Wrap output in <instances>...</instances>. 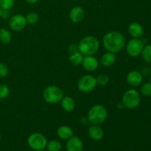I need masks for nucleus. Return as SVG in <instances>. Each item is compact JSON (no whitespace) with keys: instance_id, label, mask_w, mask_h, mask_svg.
<instances>
[{"instance_id":"nucleus-1","label":"nucleus","mask_w":151,"mask_h":151,"mask_svg":"<svg viewBox=\"0 0 151 151\" xmlns=\"http://www.w3.org/2000/svg\"><path fill=\"white\" fill-rule=\"evenodd\" d=\"M103 46L108 52L117 53L122 50L125 44L124 35L118 31H111L105 35L103 39Z\"/></svg>"},{"instance_id":"nucleus-2","label":"nucleus","mask_w":151,"mask_h":151,"mask_svg":"<svg viewBox=\"0 0 151 151\" xmlns=\"http://www.w3.org/2000/svg\"><path fill=\"white\" fill-rule=\"evenodd\" d=\"M100 42L94 36H86L82 38L78 44V50L83 55H92L99 50Z\"/></svg>"},{"instance_id":"nucleus-3","label":"nucleus","mask_w":151,"mask_h":151,"mask_svg":"<svg viewBox=\"0 0 151 151\" xmlns=\"http://www.w3.org/2000/svg\"><path fill=\"white\" fill-rule=\"evenodd\" d=\"M107 110L102 105L93 106L88 113V119L92 125H100L107 118Z\"/></svg>"},{"instance_id":"nucleus-4","label":"nucleus","mask_w":151,"mask_h":151,"mask_svg":"<svg viewBox=\"0 0 151 151\" xmlns=\"http://www.w3.org/2000/svg\"><path fill=\"white\" fill-rule=\"evenodd\" d=\"M43 97L49 103H57L61 101L63 97V91L55 86L47 87L43 91Z\"/></svg>"},{"instance_id":"nucleus-5","label":"nucleus","mask_w":151,"mask_h":151,"mask_svg":"<svg viewBox=\"0 0 151 151\" xmlns=\"http://www.w3.org/2000/svg\"><path fill=\"white\" fill-rule=\"evenodd\" d=\"M141 97L140 94L135 89H129L125 91L122 97V104L124 107L129 109L137 108L139 105Z\"/></svg>"},{"instance_id":"nucleus-6","label":"nucleus","mask_w":151,"mask_h":151,"mask_svg":"<svg viewBox=\"0 0 151 151\" xmlns=\"http://www.w3.org/2000/svg\"><path fill=\"white\" fill-rule=\"evenodd\" d=\"M27 142L32 150L41 151L47 147V140L43 134L34 133L28 137Z\"/></svg>"},{"instance_id":"nucleus-7","label":"nucleus","mask_w":151,"mask_h":151,"mask_svg":"<svg viewBox=\"0 0 151 151\" xmlns=\"http://www.w3.org/2000/svg\"><path fill=\"white\" fill-rule=\"evenodd\" d=\"M97 86L96 78L92 75H87L81 77L78 83V88L80 91L83 93L91 92Z\"/></svg>"},{"instance_id":"nucleus-8","label":"nucleus","mask_w":151,"mask_h":151,"mask_svg":"<svg viewBox=\"0 0 151 151\" xmlns=\"http://www.w3.org/2000/svg\"><path fill=\"white\" fill-rule=\"evenodd\" d=\"M144 46V42L139 38H133L127 44L126 51L131 57L136 58L141 55Z\"/></svg>"},{"instance_id":"nucleus-9","label":"nucleus","mask_w":151,"mask_h":151,"mask_svg":"<svg viewBox=\"0 0 151 151\" xmlns=\"http://www.w3.org/2000/svg\"><path fill=\"white\" fill-rule=\"evenodd\" d=\"M27 21L24 16L20 14L14 15L9 21V27L14 31H20L27 25Z\"/></svg>"},{"instance_id":"nucleus-10","label":"nucleus","mask_w":151,"mask_h":151,"mask_svg":"<svg viewBox=\"0 0 151 151\" xmlns=\"http://www.w3.org/2000/svg\"><path fill=\"white\" fill-rule=\"evenodd\" d=\"M83 148V144L78 137L72 136L68 139L66 143L67 151H82Z\"/></svg>"},{"instance_id":"nucleus-11","label":"nucleus","mask_w":151,"mask_h":151,"mask_svg":"<svg viewBox=\"0 0 151 151\" xmlns=\"http://www.w3.org/2000/svg\"><path fill=\"white\" fill-rule=\"evenodd\" d=\"M82 64L84 69L88 72H94L96 69H97L99 66L97 59L93 57L92 55H87L83 58Z\"/></svg>"},{"instance_id":"nucleus-12","label":"nucleus","mask_w":151,"mask_h":151,"mask_svg":"<svg viewBox=\"0 0 151 151\" xmlns=\"http://www.w3.org/2000/svg\"><path fill=\"white\" fill-rule=\"evenodd\" d=\"M142 75L138 71H131L127 75V82L131 86H139L142 82Z\"/></svg>"},{"instance_id":"nucleus-13","label":"nucleus","mask_w":151,"mask_h":151,"mask_svg":"<svg viewBox=\"0 0 151 151\" xmlns=\"http://www.w3.org/2000/svg\"><path fill=\"white\" fill-rule=\"evenodd\" d=\"M85 16V11L81 7H74L69 13V18L71 21L75 23H78L83 19Z\"/></svg>"},{"instance_id":"nucleus-14","label":"nucleus","mask_w":151,"mask_h":151,"mask_svg":"<svg viewBox=\"0 0 151 151\" xmlns=\"http://www.w3.org/2000/svg\"><path fill=\"white\" fill-rule=\"evenodd\" d=\"M128 32L134 38H139L144 34V29L138 22H132L128 27Z\"/></svg>"},{"instance_id":"nucleus-15","label":"nucleus","mask_w":151,"mask_h":151,"mask_svg":"<svg viewBox=\"0 0 151 151\" xmlns=\"http://www.w3.org/2000/svg\"><path fill=\"white\" fill-rule=\"evenodd\" d=\"M88 133L90 138L95 141H99V140L102 139L103 135H104V131L98 125H93L90 126L88 128Z\"/></svg>"},{"instance_id":"nucleus-16","label":"nucleus","mask_w":151,"mask_h":151,"mask_svg":"<svg viewBox=\"0 0 151 151\" xmlns=\"http://www.w3.org/2000/svg\"><path fill=\"white\" fill-rule=\"evenodd\" d=\"M57 134L59 138H60L61 139H69L70 137L73 136V131L70 127L63 125L58 129Z\"/></svg>"},{"instance_id":"nucleus-17","label":"nucleus","mask_w":151,"mask_h":151,"mask_svg":"<svg viewBox=\"0 0 151 151\" xmlns=\"http://www.w3.org/2000/svg\"><path fill=\"white\" fill-rule=\"evenodd\" d=\"M116 61V56L114 53L108 52L103 55L100 59V63L105 66H111Z\"/></svg>"},{"instance_id":"nucleus-18","label":"nucleus","mask_w":151,"mask_h":151,"mask_svg":"<svg viewBox=\"0 0 151 151\" xmlns=\"http://www.w3.org/2000/svg\"><path fill=\"white\" fill-rule=\"evenodd\" d=\"M61 106L66 111H72L75 108V101L70 97H63L61 100Z\"/></svg>"},{"instance_id":"nucleus-19","label":"nucleus","mask_w":151,"mask_h":151,"mask_svg":"<svg viewBox=\"0 0 151 151\" xmlns=\"http://www.w3.org/2000/svg\"><path fill=\"white\" fill-rule=\"evenodd\" d=\"M83 55L79 51L72 53L70 56H69V60H70L71 63L74 65V66L81 65L83 62Z\"/></svg>"},{"instance_id":"nucleus-20","label":"nucleus","mask_w":151,"mask_h":151,"mask_svg":"<svg viewBox=\"0 0 151 151\" xmlns=\"http://www.w3.org/2000/svg\"><path fill=\"white\" fill-rule=\"evenodd\" d=\"M141 55L145 61L147 63H151V44L144 46Z\"/></svg>"},{"instance_id":"nucleus-21","label":"nucleus","mask_w":151,"mask_h":151,"mask_svg":"<svg viewBox=\"0 0 151 151\" xmlns=\"http://www.w3.org/2000/svg\"><path fill=\"white\" fill-rule=\"evenodd\" d=\"M11 41V34L4 28L0 29V41L3 44H9Z\"/></svg>"},{"instance_id":"nucleus-22","label":"nucleus","mask_w":151,"mask_h":151,"mask_svg":"<svg viewBox=\"0 0 151 151\" xmlns=\"http://www.w3.org/2000/svg\"><path fill=\"white\" fill-rule=\"evenodd\" d=\"M48 151H60L61 150V144L57 140H51L47 144Z\"/></svg>"},{"instance_id":"nucleus-23","label":"nucleus","mask_w":151,"mask_h":151,"mask_svg":"<svg viewBox=\"0 0 151 151\" xmlns=\"http://www.w3.org/2000/svg\"><path fill=\"white\" fill-rule=\"evenodd\" d=\"M25 19H26L27 23L29 24H34L39 20V16L36 13H29L27 15Z\"/></svg>"},{"instance_id":"nucleus-24","label":"nucleus","mask_w":151,"mask_h":151,"mask_svg":"<svg viewBox=\"0 0 151 151\" xmlns=\"http://www.w3.org/2000/svg\"><path fill=\"white\" fill-rule=\"evenodd\" d=\"M15 0H0V8L2 10H8L12 8Z\"/></svg>"},{"instance_id":"nucleus-25","label":"nucleus","mask_w":151,"mask_h":151,"mask_svg":"<svg viewBox=\"0 0 151 151\" xmlns=\"http://www.w3.org/2000/svg\"><path fill=\"white\" fill-rule=\"evenodd\" d=\"M96 81H97V84H99L100 86H105L109 83V78L107 75L101 74L97 76V78H96Z\"/></svg>"},{"instance_id":"nucleus-26","label":"nucleus","mask_w":151,"mask_h":151,"mask_svg":"<svg viewBox=\"0 0 151 151\" xmlns=\"http://www.w3.org/2000/svg\"><path fill=\"white\" fill-rule=\"evenodd\" d=\"M141 93L145 96H151V83H145L141 87Z\"/></svg>"},{"instance_id":"nucleus-27","label":"nucleus","mask_w":151,"mask_h":151,"mask_svg":"<svg viewBox=\"0 0 151 151\" xmlns=\"http://www.w3.org/2000/svg\"><path fill=\"white\" fill-rule=\"evenodd\" d=\"M10 88L5 84H0V99H4L8 96Z\"/></svg>"},{"instance_id":"nucleus-28","label":"nucleus","mask_w":151,"mask_h":151,"mask_svg":"<svg viewBox=\"0 0 151 151\" xmlns=\"http://www.w3.org/2000/svg\"><path fill=\"white\" fill-rule=\"evenodd\" d=\"M8 73V69L7 66L3 63H0V78H4Z\"/></svg>"},{"instance_id":"nucleus-29","label":"nucleus","mask_w":151,"mask_h":151,"mask_svg":"<svg viewBox=\"0 0 151 151\" xmlns=\"http://www.w3.org/2000/svg\"><path fill=\"white\" fill-rule=\"evenodd\" d=\"M69 51L71 54L74 52H78L79 51V50H78V45H76V44H72V45H70L69 47Z\"/></svg>"},{"instance_id":"nucleus-30","label":"nucleus","mask_w":151,"mask_h":151,"mask_svg":"<svg viewBox=\"0 0 151 151\" xmlns=\"http://www.w3.org/2000/svg\"><path fill=\"white\" fill-rule=\"evenodd\" d=\"M9 16V13L7 10H2V13H1V17L3 18H7Z\"/></svg>"},{"instance_id":"nucleus-31","label":"nucleus","mask_w":151,"mask_h":151,"mask_svg":"<svg viewBox=\"0 0 151 151\" xmlns=\"http://www.w3.org/2000/svg\"><path fill=\"white\" fill-rule=\"evenodd\" d=\"M25 1L27 3H29V4H35V3H36L38 0H25Z\"/></svg>"},{"instance_id":"nucleus-32","label":"nucleus","mask_w":151,"mask_h":151,"mask_svg":"<svg viewBox=\"0 0 151 151\" xmlns=\"http://www.w3.org/2000/svg\"><path fill=\"white\" fill-rule=\"evenodd\" d=\"M1 13H2V10L0 8V17H1Z\"/></svg>"},{"instance_id":"nucleus-33","label":"nucleus","mask_w":151,"mask_h":151,"mask_svg":"<svg viewBox=\"0 0 151 151\" xmlns=\"http://www.w3.org/2000/svg\"><path fill=\"white\" fill-rule=\"evenodd\" d=\"M0 139H1V134H0Z\"/></svg>"},{"instance_id":"nucleus-34","label":"nucleus","mask_w":151,"mask_h":151,"mask_svg":"<svg viewBox=\"0 0 151 151\" xmlns=\"http://www.w3.org/2000/svg\"><path fill=\"white\" fill-rule=\"evenodd\" d=\"M150 83H151V77H150Z\"/></svg>"},{"instance_id":"nucleus-35","label":"nucleus","mask_w":151,"mask_h":151,"mask_svg":"<svg viewBox=\"0 0 151 151\" xmlns=\"http://www.w3.org/2000/svg\"><path fill=\"white\" fill-rule=\"evenodd\" d=\"M41 151H44V150H41Z\"/></svg>"}]
</instances>
